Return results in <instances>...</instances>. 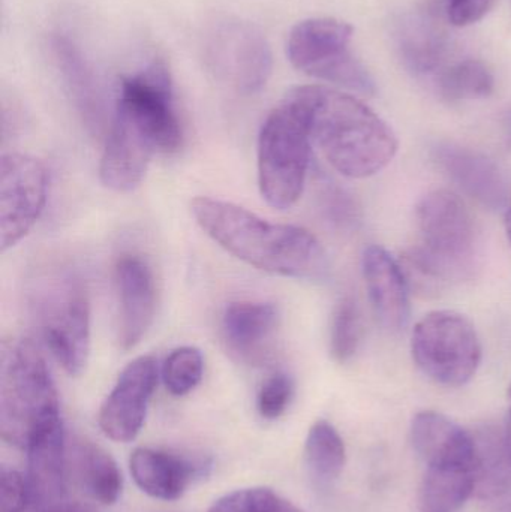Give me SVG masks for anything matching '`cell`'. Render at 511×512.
Instances as JSON below:
<instances>
[{
  "label": "cell",
  "instance_id": "35",
  "mask_svg": "<svg viewBox=\"0 0 511 512\" xmlns=\"http://www.w3.org/2000/svg\"><path fill=\"white\" fill-rule=\"evenodd\" d=\"M504 225H506V233L511 245V209L507 210L506 215H504Z\"/></svg>",
  "mask_w": 511,
  "mask_h": 512
},
{
  "label": "cell",
  "instance_id": "17",
  "mask_svg": "<svg viewBox=\"0 0 511 512\" xmlns=\"http://www.w3.org/2000/svg\"><path fill=\"white\" fill-rule=\"evenodd\" d=\"M212 463L203 457H189L170 451L137 448L129 469L137 486L161 501H176L198 478L209 474Z\"/></svg>",
  "mask_w": 511,
  "mask_h": 512
},
{
  "label": "cell",
  "instance_id": "4",
  "mask_svg": "<svg viewBox=\"0 0 511 512\" xmlns=\"http://www.w3.org/2000/svg\"><path fill=\"white\" fill-rule=\"evenodd\" d=\"M62 426L59 396L47 361L30 340L3 342L0 352V433L27 450L47 430Z\"/></svg>",
  "mask_w": 511,
  "mask_h": 512
},
{
  "label": "cell",
  "instance_id": "5",
  "mask_svg": "<svg viewBox=\"0 0 511 512\" xmlns=\"http://www.w3.org/2000/svg\"><path fill=\"white\" fill-rule=\"evenodd\" d=\"M42 340L68 375L86 369L90 355V300L86 286L68 270L42 276L30 301Z\"/></svg>",
  "mask_w": 511,
  "mask_h": 512
},
{
  "label": "cell",
  "instance_id": "24",
  "mask_svg": "<svg viewBox=\"0 0 511 512\" xmlns=\"http://www.w3.org/2000/svg\"><path fill=\"white\" fill-rule=\"evenodd\" d=\"M479 486V472L428 468L420 490V512H458Z\"/></svg>",
  "mask_w": 511,
  "mask_h": 512
},
{
  "label": "cell",
  "instance_id": "27",
  "mask_svg": "<svg viewBox=\"0 0 511 512\" xmlns=\"http://www.w3.org/2000/svg\"><path fill=\"white\" fill-rule=\"evenodd\" d=\"M362 342V318L353 298H344L336 306L330 327V354L338 363H348Z\"/></svg>",
  "mask_w": 511,
  "mask_h": 512
},
{
  "label": "cell",
  "instance_id": "25",
  "mask_svg": "<svg viewBox=\"0 0 511 512\" xmlns=\"http://www.w3.org/2000/svg\"><path fill=\"white\" fill-rule=\"evenodd\" d=\"M347 460V451L338 430L329 421L320 420L309 430L305 444V462L309 474L320 486L338 480Z\"/></svg>",
  "mask_w": 511,
  "mask_h": 512
},
{
  "label": "cell",
  "instance_id": "7",
  "mask_svg": "<svg viewBox=\"0 0 511 512\" xmlns=\"http://www.w3.org/2000/svg\"><path fill=\"white\" fill-rule=\"evenodd\" d=\"M353 26L336 18H308L291 29L287 57L303 74L359 95L377 90L368 69L350 51Z\"/></svg>",
  "mask_w": 511,
  "mask_h": 512
},
{
  "label": "cell",
  "instance_id": "6",
  "mask_svg": "<svg viewBox=\"0 0 511 512\" xmlns=\"http://www.w3.org/2000/svg\"><path fill=\"white\" fill-rule=\"evenodd\" d=\"M312 143L296 108L282 99L258 135V186L273 209L288 210L300 200L311 165Z\"/></svg>",
  "mask_w": 511,
  "mask_h": 512
},
{
  "label": "cell",
  "instance_id": "16",
  "mask_svg": "<svg viewBox=\"0 0 511 512\" xmlns=\"http://www.w3.org/2000/svg\"><path fill=\"white\" fill-rule=\"evenodd\" d=\"M363 279L378 324L401 331L410 318V282L398 261L381 246H368L362 256Z\"/></svg>",
  "mask_w": 511,
  "mask_h": 512
},
{
  "label": "cell",
  "instance_id": "18",
  "mask_svg": "<svg viewBox=\"0 0 511 512\" xmlns=\"http://www.w3.org/2000/svg\"><path fill=\"white\" fill-rule=\"evenodd\" d=\"M66 448L63 424L42 433L27 447L26 480L32 512H51L69 501Z\"/></svg>",
  "mask_w": 511,
  "mask_h": 512
},
{
  "label": "cell",
  "instance_id": "28",
  "mask_svg": "<svg viewBox=\"0 0 511 512\" xmlns=\"http://www.w3.org/2000/svg\"><path fill=\"white\" fill-rule=\"evenodd\" d=\"M204 360L194 346L174 349L162 367L165 387L173 396L182 397L194 391L203 379Z\"/></svg>",
  "mask_w": 511,
  "mask_h": 512
},
{
  "label": "cell",
  "instance_id": "8",
  "mask_svg": "<svg viewBox=\"0 0 511 512\" xmlns=\"http://www.w3.org/2000/svg\"><path fill=\"white\" fill-rule=\"evenodd\" d=\"M411 352L417 367L444 387L467 384L482 363L476 328L455 310H435L423 316L414 327Z\"/></svg>",
  "mask_w": 511,
  "mask_h": 512
},
{
  "label": "cell",
  "instance_id": "29",
  "mask_svg": "<svg viewBox=\"0 0 511 512\" xmlns=\"http://www.w3.org/2000/svg\"><path fill=\"white\" fill-rule=\"evenodd\" d=\"M209 512H303L266 487L236 490L210 507Z\"/></svg>",
  "mask_w": 511,
  "mask_h": 512
},
{
  "label": "cell",
  "instance_id": "15",
  "mask_svg": "<svg viewBox=\"0 0 511 512\" xmlns=\"http://www.w3.org/2000/svg\"><path fill=\"white\" fill-rule=\"evenodd\" d=\"M411 442L428 468H459L480 475L477 439L440 412L423 411L411 423Z\"/></svg>",
  "mask_w": 511,
  "mask_h": 512
},
{
  "label": "cell",
  "instance_id": "30",
  "mask_svg": "<svg viewBox=\"0 0 511 512\" xmlns=\"http://www.w3.org/2000/svg\"><path fill=\"white\" fill-rule=\"evenodd\" d=\"M318 201L324 218L333 227L342 231L356 230L357 225L362 219V210L356 198L341 188L338 183L326 182L320 183L318 191Z\"/></svg>",
  "mask_w": 511,
  "mask_h": 512
},
{
  "label": "cell",
  "instance_id": "26",
  "mask_svg": "<svg viewBox=\"0 0 511 512\" xmlns=\"http://www.w3.org/2000/svg\"><path fill=\"white\" fill-rule=\"evenodd\" d=\"M495 80L485 63L468 59L450 66L438 77V90L447 101H474L494 92Z\"/></svg>",
  "mask_w": 511,
  "mask_h": 512
},
{
  "label": "cell",
  "instance_id": "32",
  "mask_svg": "<svg viewBox=\"0 0 511 512\" xmlns=\"http://www.w3.org/2000/svg\"><path fill=\"white\" fill-rule=\"evenodd\" d=\"M30 507L27 480L14 469H2V512H24Z\"/></svg>",
  "mask_w": 511,
  "mask_h": 512
},
{
  "label": "cell",
  "instance_id": "1",
  "mask_svg": "<svg viewBox=\"0 0 511 512\" xmlns=\"http://www.w3.org/2000/svg\"><path fill=\"white\" fill-rule=\"evenodd\" d=\"M284 99L302 117L311 143L342 176H375L398 152L392 128L350 93L326 86H299Z\"/></svg>",
  "mask_w": 511,
  "mask_h": 512
},
{
  "label": "cell",
  "instance_id": "31",
  "mask_svg": "<svg viewBox=\"0 0 511 512\" xmlns=\"http://www.w3.org/2000/svg\"><path fill=\"white\" fill-rule=\"evenodd\" d=\"M293 379L285 373L278 372L269 376L258 391L257 408L266 420H278L287 411L293 399Z\"/></svg>",
  "mask_w": 511,
  "mask_h": 512
},
{
  "label": "cell",
  "instance_id": "9",
  "mask_svg": "<svg viewBox=\"0 0 511 512\" xmlns=\"http://www.w3.org/2000/svg\"><path fill=\"white\" fill-rule=\"evenodd\" d=\"M114 119L152 144L156 153L180 149L182 126L174 104L173 80L164 62L155 60L137 74L123 78Z\"/></svg>",
  "mask_w": 511,
  "mask_h": 512
},
{
  "label": "cell",
  "instance_id": "10",
  "mask_svg": "<svg viewBox=\"0 0 511 512\" xmlns=\"http://www.w3.org/2000/svg\"><path fill=\"white\" fill-rule=\"evenodd\" d=\"M204 62L210 74L242 95L260 92L273 71V54L266 35L248 21H219L204 41Z\"/></svg>",
  "mask_w": 511,
  "mask_h": 512
},
{
  "label": "cell",
  "instance_id": "22",
  "mask_svg": "<svg viewBox=\"0 0 511 512\" xmlns=\"http://www.w3.org/2000/svg\"><path fill=\"white\" fill-rule=\"evenodd\" d=\"M54 62L65 80L69 93L74 96L75 104L90 123L101 122L102 93L92 66L81 53L78 45L65 35H56L51 39Z\"/></svg>",
  "mask_w": 511,
  "mask_h": 512
},
{
  "label": "cell",
  "instance_id": "23",
  "mask_svg": "<svg viewBox=\"0 0 511 512\" xmlns=\"http://www.w3.org/2000/svg\"><path fill=\"white\" fill-rule=\"evenodd\" d=\"M398 48L411 72L428 75L440 68L447 41L443 30L431 17L414 14L399 24Z\"/></svg>",
  "mask_w": 511,
  "mask_h": 512
},
{
  "label": "cell",
  "instance_id": "13",
  "mask_svg": "<svg viewBox=\"0 0 511 512\" xmlns=\"http://www.w3.org/2000/svg\"><path fill=\"white\" fill-rule=\"evenodd\" d=\"M119 294L117 340L123 351L134 349L155 321L156 282L146 259L123 255L116 264Z\"/></svg>",
  "mask_w": 511,
  "mask_h": 512
},
{
  "label": "cell",
  "instance_id": "3",
  "mask_svg": "<svg viewBox=\"0 0 511 512\" xmlns=\"http://www.w3.org/2000/svg\"><path fill=\"white\" fill-rule=\"evenodd\" d=\"M420 245L407 255L408 270L423 288L462 280L477 265L476 222L467 204L447 189L429 192L416 210Z\"/></svg>",
  "mask_w": 511,
  "mask_h": 512
},
{
  "label": "cell",
  "instance_id": "12",
  "mask_svg": "<svg viewBox=\"0 0 511 512\" xmlns=\"http://www.w3.org/2000/svg\"><path fill=\"white\" fill-rule=\"evenodd\" d=\"M158 376V363L150 355L135 358L122 370L99 411V427L107 438L123 444L137 438L146 421Z\"/></svg>",
  "mask_w": 511,
  "mask_h": 512
},
{
  "label": "cell",
  "instance_id": "19",
  "mask_svg": "<svg viewBox=\"0 0 511 512\" xmlns=\"http://www.w3.org/2000/svg\"><path fill=\"white\" fill-rule=\"evenodd\" d=\"M155 153L144 138L114 119L99 162L102 185L119 194L134 191L143 182Z\"/></svg>",
  "mask_w": 511,
  "mask_h": 512
},
{
  "label": "cell",
  "instance_id": "11",
  "mask_svg": "<svg viewBox=\"0 0 511 512\" xmlns=\"http://www.w3.org/2000/svg\"><path fill=\"white\" fill-rule=\"evenodd\" d=\"M48 197V173L38 158L8 153L0 161V249L5 254L35 227Z\"/></svg>",
  "mask_w": 511,
  "mask_h": 512
},
{
  "label": "cell",
  "instance_id": "2",
  "mask_svg": "<svg viewBox=\"0 0 511 512\" xmlns=\"http://www.w3.org/2000/svg\"><path fill=\"white\" fill-rule=\"evenodd\" d=\"M191 212L213 242L257 270L293 279H320L327 273L326 251L305 228L267 221L218 198H195Z\"/></svg>",
  "mask_w": 511,
  "mask_h": 512
},
{
  "label": "cell",
  "instance_id": "20",
  "mask_svg": "<svg viewBox=\"0 0 511 512\" xmlns=\"http://www.w3.org/2000/svg\"><path fill=\"white\" fill-rule=\"evenodd\" d=\"M279 327V310L266 301H237L225 309L222 331L239 360L258 363Z\"/></svg>",
  "mask_w": 511,
  "mask_h": 512
},
{
  "label": "cell",
  "instance_id": "14",
  "mask_svg": "<svg viewBox=\"0 0 511 512\" xmlns=\"http://www.w3.org/2000/svg\"><path fill=\"white\" fill-rule=\"evenodd\" d=\"M434 159L453 183L483 206L511 209L509 174L488 156L456 144H440Z\"/></svg>",
  "mask_w": 511,
  "mask_h": 512
},
{
  "label": "cell",
  "instance_id": "21",
  "mask_svg": "<svg viewBox=\"0 0 511 512\" xmlns=\"http://www.w3.org/2000/svg\"><path fill=\"white\" fill-rule=\"evenodd\" d=\"M74 474L84 492L102 505H113L122 495L123 478L113 457L89 439L75 438L71 444Z\"/></svg>",
  "mask_w": 511,
  "mask_h": 512
},
{
  "label": "cell",
  "instance_id": "34",
  "mask_svg": "<svg viewBox=\"0 0 511 512\" xmlns=\"http://www.w3.org/2000/svg\"><path fill=\"white\" fill-rule=\"evenodd\" d=\"M504 442H506L507 453L511 459V385L509 391V411H507L506 430H504Z\"/></svg>",
  "mask_w": 511,
  "mask_h": 512
},
{
  "label": "cell",
  "instance_id": "33",
  "mask_svg": "<svg viewBox=\"0 0 511 512\" xmlns=\"http://www.w3.org/2000/svg\"><path fill=\"white\" fill-rule=\"evenodd\" d=\"M495 0H446L447 17L453 26L465 27L482 20Z\"/></svg>",
  "mask_w": 511,
  "mask_h": 512
}]
</instances>
